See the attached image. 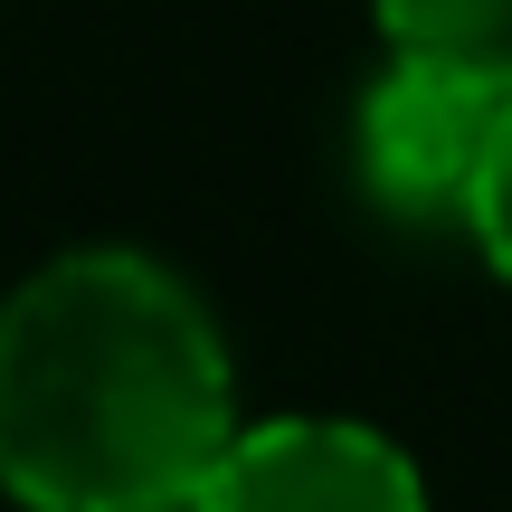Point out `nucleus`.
I'll use <instances>...</instances> for the list:
<instances>
[{
	"mask_svg": "<svg viewBox=\"0 0 512 512\" xmlns=\"http://www.w3.org/2000/svg\"><path fill=\"white\" fill-rule=\"evenodd\" d=\"M238 437L228 342L133 247H76L0 304V484L29 512H162Z\"/></svg>",
	"mask_w": 512,
	"mask_h": 512,
	"instance_id": "1",
	"label": "nucleus"
},
{
	"mask_svg": "<svg viewBox=\"0 0 512 512\" xmlns=\"http://www.w3.org/2000/svg\"><path fill=\"white\" fill-rule=\"evenodd\" d=\"M200 512H427V484L408 446H389L361 418H266L238 427L209 484L190 494Z\"/></svg>",
	"mask_w": 512,
	"mask_h": 512,
	"instance_id": "2",
	"label": "nucleus"
},
{
	"mask_svg": "<svg viewBox=\"0 0 512 512\" xmlns=\"http://www.w3.org/2000/svg\"><path fill=\"white\" fill-rule=\"evenodd\" d=\"M512 95L475 86L427 57H389V76L361 95V181L380 190L399 219H465V190L484 171Z\"/></svg>",
	"mask_w": 512,
	"mask_h": 512,
	"instance_id": "3",
	"label": "nucleus"
},
{
	"mask_svg": "<svg viewBox=\"0 0 512 512\" xmlns=\"http://www.w3.org/2000/svg\"><path fill=\"white\" fill-rule=\"evenodd\" d=\"M389 57H427L512 95V0H380Z\"/></svg>",
	"mask_w": 512,
	"mask_h": 512,
	"instance_id": "4",
	"label": "nucleus"
},
{
	"mask_svg": "<svg viewBox=\"0 0 512 512\" xmlns=\"http://www.w3.org/2000/svg\"><path fill=\"white\" fill-rule=\"evenodd\" d=\"M465 238H475V247H484V266L512 285V105H503L494 143H484L475 190H465Z\"/></svg>",
	"mask_w": 512,
	"mask_h": 512,
	"instance_id": "5",
	"label": "nucleus"
},
{
	"mask_svg": "<svg viewBox=\"0 0 512 512\" xmlns=\"http://www.w3.org/2000/svg\"><path fill=\"white\" fill-rule=\"evenodd\" d=\"M162 512H200V503H162Z\"/></svg>",
	"mask_w": 512,
	"mask_h": 512,
	"instance_id": "6",
	"label": "nucleus"
}]
</instances>
